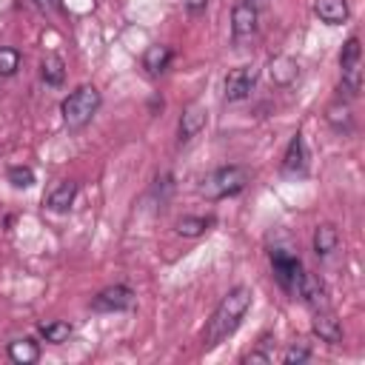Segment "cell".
<instances>
[{"label":"cell","mask_w":365,"mask_h":365,"mask_svg":"<svg viewBox=\"0 0 365 365\" xmlns=\"http://www.w3.org/2000/svg\"><path fill=\"white\" fill-rule=\"evenodd\" d=\"M9 356L17 365H34L40 359V345L34 339H29V336L26 339H14V342H9Z\"/></svg>","instance_id":"5bb4252c"},{"label":"cell","mask_w":365,"mask_h":365,"mask_svg":"<svg viewBox=\"0 0 365 365\" xmlns=\"http://www.w3.org/2000/svg\"><path fill=\"white\" fill-rule=\"evenodd\" d=\"M97 108H100V91L94 86H80L63 100L60 114L68 128H83L97 114Z\"/></svg>","instance_id":"7a4b0ae2"},{"label":"cell","mask_w":365,"mask_h":365,"mask_svg":"<svg viewBox=\"0 0 365 365\" xmlns=\"http://www.w3.org/2000/svg\"><path fill=\"white\" fill-rule=\"evenodd\" d=\"M251 299H254L251 288H245V285L231 288V291L220 299V305L214 308V314H211V319H208V328H205V336H202V345H205V348H214V345H220L222 339H228V336L240 328V322L245 319V314H248V308H251Z\"/></svg>","instance_id":"6da1fadb"},{"label":"cell","mask_w":365,"mask_h":365,"mask_svg":"<svg viewBox=\"0 0 365 365\" xmlns=\"http://www.w3.org/2000/svg\"><path fill=\"white\" fill-rule=\"evenodd\" d=\"M311 356V351L308 348H302V345H294V348H288L285 354H282V359L291 365V362H305Z\"/></svg>","instance_id":"484cf974"},{"label":"cell","mask_w":365,"mask_h":365,"mask_svg":"<svg viewBox=\"0 0 365 365\" xmlns=\"http://www.w3.org/2000/svg\"><path fill=\"white\" fill-rule=\"evenodd\" d=\"M40 74L48 86H60L63 77H66V63L57 57V54H46L43 63H40Z\"/></svg>","instance_id":"d6986e66"},{"label":"cell","mask_w":365,"mask_h":365,"mask_svg":"<svg viewBox=\"0 0 365 365\" xmlns=\"http://www.w3.org/2000/svg\"><path fill=\"white\" fill-rule=\"evenodd\" d=\"M20 68V51L17 48H0V77H11Z\"/></svg>","instance_id":"cb8c5ba5"},{"label":"cell","mask_w":365,"mask_h":365,"mask_svg":"<svg viewBox=\"0 0 365 365\" xmlns=\"http://www.w3.org/2000/svg\"><path fill=\"white\" fill-rule=\"evenodd\" d=\"M168 63H171V48H168V46L154 43V46H148L145 54H143V68H145L148 74H160V71H165Z\"/></svg>","instance_id":"9a60e30c"},{"label":"cell","mask_w":365,"mask_h":365,"mask_svg":"<svg viewBox=\"0 0 365 365\" xmlns=\"http://www.w3.org/2000/svg\"><path fill=\"white\" fill-rule=\"evenodd\" d=\"M9 182L14 188H29V185H34V171L29 165H11L9 168Z\"/></svg>","instance_id":"603a6c76"},{"label":"cell","mask_w":365,"mask_h":365,"mask_svg":"<svg viewBox=\"0 0 365 365\" xmlns=\"http://www.w3.org/2000/svg\"><path fill=\"white\" fill-rule=\"evenodd\" d=\"M271 265H274V277H277V282H279L285 291L297 294V282H299V277H302V265H299V259H297L294 254L282 251V248H274V251H271Z\"/></svg>","instance_id":"277c9868"},{"label":"cell","mask_w":365,"mask_h":365,"mask_svg":"<svg viewBox=\"0 0 365 365\" xmlns=\"http://www.w3.org/2000/svg\"><path fill=\"white\" fill-rule=\"evenodd\" d=\"M336 245H339V231L331 222H322V225L314 228V251H317V257L334 254Z\"/></svg>","instance_id":"4fadbf2b"},{"label":"cell","mask_w":365,"mask_h":365,"mask_svg":"<svg viewBox=\"0 0 365 365\" xmlns=\"http://www.w3.org/2000/svg\"><path fill=\"white\" fill-rule=\"evenodd\" d=\"M325 117H328V123H331L336 131H348V128H351V108H348V106H342V103L328 106Z\"/></svg>","instance_id":"44dd1931"},{"label":"cell","mask_w":365,"mask_h":365,"mask_svg":"<svg viewBox=\"0 0 365 365\" xmlns=\"http://www.w3.org/2000/svg\"><path fill=\"white\" fill-rule=\"evenodd\" d=\"M37 3V9H43V11H54V0H34Z\"/></svg>","instance_id":"83f0119b"},{"label":"cell","mask_w":365,"mask_h":365,"mask_svg":"<svg viewBox=\"0 0 365 365\" xmlns=\"http://www.w3.org/2000/svg\"><path fill=\"white\" fill-rule=\"evenodd\" d=\"M271 80L277 83V86H288V83H294L297 80V60H291V57H277V60H271Z\"/></svg>","instance_id":"e0dca14e"},{"label":"cell","mask_w":365,"mask_h":365,"mask_svg":"<svg viewBox=\"0 0 365 365\" xmlns=\"http://www.w3.org/2000/svg\"><path fill=\"white\" fill-rule=\"evenodd\" d=\"M245 362H271V356L262 354V351H251V354L245 356Z\"/></svg>","instance_id":"4316f807"},{"label":"cell","mask_w":365,"mask_h":365,"mask_svg":"<svg viewBox=\"0 0 365 365\" xmlns=\"http://www.w3.org/2000/svg\"><path fill=\"white\" fill-rule=\"evenodd\" d=\"M339 88L345 91V97H356L359 88H362V63H345L342 66V83Z\"/></svg>","instance_id":"ac0fdd59"},{"label":"cell","mask_w":365,"mask_h":365,"mask_svg":"<svg viewBox=\"0 0 365 365\" xmlns=\"http://www.w3.org/2000/svg\"><path fill=\"white\" fill-rule=\"evenodd\" d=\"M359 37H351L345 46H342V54H339V66H345V63H356L359 60Z\"/></svg>","instance_id":"d4e9b609"},{"label":"cell","mask_w":365,"mask_h":365,"mask_svg":"<svg viewBox=\"0 0 365 365\" xmlns=\"http://www.w3.org/2000/svg\"><path fill=\"white\" fill-rule=\"evenodd\" d=\"M308 168V151H305V140L302 134H294L288 148H285V157H282V171L288 177H297V174H305Z\"/></svg>","instance_id":"9c48e42d"},{"label":"cell","mask_w":365,"mask_h":365,"mask_svg":"<svg viewBox=\"0 0 365 365\" xmlns=\"http://www.w3.org/2000/svg\"><path fill=\"white\" fill-rule=\"evenodd\" d=\"M208 225H211L208 217H182L177 222V234H182V237H200V234L208 231Z\"/></svg>","instance_id":"ffe728a7"},{"label":"cell","mask_w":365,"mask_h":365,"mask_svg":"<svg viewBox=\"0 0 365 365\" xmlns=\"http://www.w3.org/2000/svg\"><path fill=\"white\" fill-rule=\"evenodd\" d=\"M257 83V68L254 66H237L225 74V100L228 103H240L254 91Z\"/></svg>","instance_id":"5b68a950"},{"label":"cell","mask_w":365,"mask_h":365,"mask_svg":"<svg viewBox=\"0 0 365 365\" xmlns=\"http://www.w3.org/2000/svg\"><path fill=\"white\" fill-rule=\"evenodd\" d=\"M314 334L328 345H339L342 342V325L328 308L314 311Z\"/></svg>","instance_id":"8fae6325"},{"label":"cell","mask_w":365,"mask_h":365,"mask_svg":"<svg viewBox=\"0 0 365 365\" xmlns=\"http://www.w3.org/2000/svg\"><path fill=\"white\" fill-rule=\"evenodd\" d=\"M74 197H77V182H74V180H60L57 188L48 194L46 205H48L51 211H66V208L74 202Z\"/></svg>","instance_id":"2e32d148"},{"label":"cell","mask_w":365,"mask_h":365,"mask_svg":"<svg viewBox=\"0 0 365 365\" xmlns=\"http://www.w3.org/2000/svg\"><path fill=\"white\" fill-rule=\"evenodd\" d=\"M245 185H248V171H245L242 165H225V168L211 171V174L202 180L200 194L208 197V200H222V197L240 194Z\"/></svg>","instance_id":"3957f363"},{"label":"cell","mask_w":365,"mask_h":365,"mask_svg":"<svg viewBox=\"0 0 365 365\" xmlns=\"http://www.w3.org/2000/svg\"><path fill=\"white\" fill-rule=\"evenodd\" d=\"M297 294L305 299V305L308 308H314V311H322V308H328V299H325V288H322V282L314 277V274H308V271H302V277H299V282H297Z\"/></svg>","instance_id":"30bf717a"},{"label":"cell","mask_w":365,"mask_h":365,"mask_svg":"<svg viewBox=\"0 0 365 365\" xmlns=\"http://www.w3.org/2000/svg\"><path fill=\"white\" fill-rule=\"evenodd\" d=\"M257 20H259V11L251 0H237L234 11H231V31H234V40L242 43L248 40L254 31H257Z\"/></svg>","instance_id":"8992f818"},{"label":"cell","mask_w":365,"mask_h":365,"mask_svg":"<svg viewBox=\"0 0 365 365\" xmlns=\"http://www.w3.org/2000/svg\"><path fill=\"white\" fill-rule=\"evenodd\" d=\"M131 305H134V291L125 285H108L91 299L94 311H125Z\"/></svg>","instance_id":"52a82bcc"},{"label":"cell","mask_w":365,"mask_h":365,"mask_svg":"<svg viewBox=\"0 0 365 365\" xmlns=\"http://www.w3.org/2000/svg\"><path fill=\"white\" fill-rule=\"evenodd\" d=\"M185 6H188V11H200V9H205V0H188Z\"/></svg>","instance_id":"f1b7e54d"},{"label":"cell","mask_w":365,"mask_h":365,"mask_svg":"<svg viewBox=\"0 0 365 365\" xmlns=\"http://www.w3.org/2000/svg\"><path fill=\"white\" fill-rule=\"evenodd\" d=\"M205 120H208L205 106H200V103L185 106V111H182V117H180V143L194 140V137L205 128Z\"/></svg>","instance_id":"ba28073f"},{"label":"cell","mask_w":365,"mask_h":365,"mask_svg":"<svg viewBox=\"0 0 365 365\" xmlns=\"http://www.w3.org/2000/svg\"><path fill=\"white\" fill-rule=\"evenodd\" d=\"M314 14L328 23V26H339L348 20V0H314Z\"/></svg>","instance_id":"7c38bea8"},{"label":"cell","mask_w":365,"mask_h":365,"mask_svg":"<svg viewBox=\"0 0 365 365\" xmlns=\"http://www.w3.org/2000/svg\"><path fill=\"white\" fill-rule=\"evenodd\" d=\"M40 334L46 336V342H66V339L71 336V325H68V322H60V319L43 322V325H40Z\"/></svg>","instance_id":"7402d4cb"}]
</instances>
